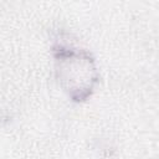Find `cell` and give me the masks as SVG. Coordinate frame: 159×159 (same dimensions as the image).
<instances>
[{
	"label": "cell",
	"instance_id": "cell-1",
	"mask_svg": "<svg viewBox=\"0 0 159 159\" xmlns=\"http://www.w3.org/2000/svg\"><path fill=\"white\" fill-rule=\"evenodd\" d=\"M52 56L56 78L70 99L81 103L89 98L99 80L92 55L83 48L56 42L52 46Z\"/></svg>",
	"mask_w": 159,
	"mask_h": 159
}]
</instances>
